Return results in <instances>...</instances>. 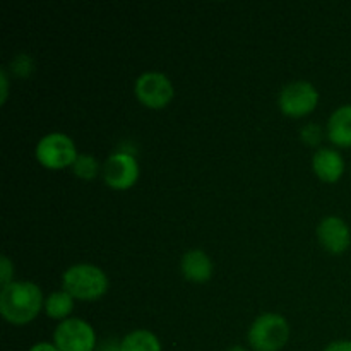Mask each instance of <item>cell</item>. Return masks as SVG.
I'll list each match as a JSON object with an SVG mask.
<instances>
[{
	"instance_id": "11",
	"label": "cell",
	"mask_w": 351,
	"mask_h": 351,
	"mask_svg": "<svg viewBox=\"0 0 351 351\" xmlns=\"http://www.w3.org/2000/svg\"><path fill=\"white\" fill-rule=\"evenodd\" d=\"M180 267L184 276L194 283H206L213 276V263L208 254L202 250H189L182 257Z\"/></svg>"
},
{
	"instance_id": "12",
	"label": "cell",
	"mask_w": 351,
	"mask_h": 351,
	"mask_svg": "<svg viewBox=\"0 0 351 351\" xmlns=\"http://www.w3.org/2000/svg\"><path fill=\"white\" fill-rule=\"evenodd\" d=\"M328 136L339 147H351V105H343L328 120Z\"/></svg>"
},
{
	"instance_id": "6",
	"label": "cell",
	"mask_w": 351,
	"mask_h": 351,
	"mask_svg": "<svg viewBox=\"0 0 351 351\" xmlns=\"http://www.w3.org/2000/svg\"><path fill=\"white\" fill-rule=\"evenodd\" d=\"M53 345L58 351H95V329L82 319H67L53 332Z\"/></svg>"
},
{
	"instance_id": "19",
	"label": "cell",
	"mask_w": 351,
	"mask_h": 351,
	"mask_svg": "<svg viewBox=\"0 0 351 351\" xmlns=\"http://www.w3.org/2000/svg\"><path fill=\"white\" fill-rule=\"evenodd\" d=\"M120 345H122V341H117V339H105V341L98 343V346H96L95 351H122L120 348Z\"/></svg>"
},
{
	"instance_id": "5",
	"label": "cell",
	"mask_w": 351,
	"mask_h": 351,
	"mask_svg": "<svg viewBox=\"0 0 351 351\" xmlns=\"http://www.w3.org/2000/svg\"><path fill=\"white\" fill-rule=\"evenodd\" d=\"M319 103V93L314 84L307 81H295L285 86L280 93L281 112L291 119H300L315 110Z\"/></svg>"
},
{
	"instance_id": "22",
	"label": "cell",
	"mask_w": 351,
	"mask_h": 351,
	"mask_svg": "<svg viewBox=\"0 0 351 351\" xmlns=\"http://www.w3.org/2000/svg\"><path fill=\"white\" fill-rule=\"evenodd\" d=\"M29 351H58V348L55 345H51V343H38Z\"/></svg>"
},
{
	"instance_id": "17",
	"label": "cell",
	"mask_w": 351,
	"mask_h": 351,
	"mask_svg": "<svg viewBox=\"0 0 351 351\" xmlns=\"http://www.w3.org/2000/svg\"><path fill=\"white\" fill-rule=\"evenodd\" d=\"M300 136L305 143L311 144V146H315V144L321 143V139H322L321 127L315 125V123H308V125H305L304 129H302Z\"/></svg>"
},
{
	"instance_id": "7",
	"label": "cell",
	"mask_w": 351,
	"mask_h": 351,
	"mask_svg": "<svg viewBox=\"0 0 351 351\" xmlns=\"http://www.w3.org/2000/svg\"><path fill=\"white\" fill-rule=\"evenodd\" d=\"M137 99L151 110L165 108L173 99V86L170 79L160 72H146L136 81Z\"/></svg>"
},
{
	"instance_id": "15",
	"label": "cell",
	"mask_w": 351,
	"mask_h": 351,
	"mask_svg": "<svg viewBox=\"0 0 351 351\" xmlns=\"http://www.w3.org/2000/svg\"><path fill=\"white\" fill-rule=\"evenodd\" d=\"M72 170H74V173L77 175L79 178L89 182L93 180V178H96L99 167L96 158L89 156V154H81V156H77L75 163L72 165Z\"/></svg>"
},
{
	"instance_id": "13",
	"label": "cell",
	"mask_w": 351,
	"mask_h": 351,
	"mask_svg": "<svg viewBox=\"0 0 351 351\" xmlns=\"http://www.w3.org/2000/svg\"><path fill=\"white\" fill-rule=\"evenodd\" d=\"M120 348L122 351H161V343L151 331L137 329L122 339Z\"/></svg>"
},
{
	"instance_id": "10",
	"label": "cell",
	"mask_w": 351,
	"mask_h": 351,
	"mask_svg": "<svg viewBox=\"0 0 351 351\" xmlns=\"http://www.w3.org/2000/svg\"><path fill=\"white\" fill-rule=\"evenodd\" d=\"M312 168L322 182L336 184L345 173V160L338 151L322 147L312 158Z\"/></svg>"
},
{
	"instance_id": "16",
	"label": "cell",
	"mask_w": 351,
	"mask_h": 351,
	"mask_svg": "<svg viewBox=\"0 0 351 351\" xmlns=\"http://www.w3.org/2000/svg\"><path fill=\"white\" fill-rule=\"evenodd\" d=\"M12 71L16 72L17 75H21V77H26V75H29L31 72H33L34 69V62L33 58L29 57V55L26 53H21L17 55L16 58L12 60Z\"/></svg>"
},
{
	"instance_id": "21",
	"label": "cell",
	"mask_w": 351,
	"mask_h": 351,
	"mask_svg": "<svg viewBox=\"0 0 351 351\" xmlns=\"http://www.w3.org/2000/svg\"><path fill=\"white\" fill-rule=\"evenodd\" d=\"M0 84H2V98H0V101L5 103L7 95H9V79H7L5 71L0 72Z\"/></svg>"
},
{
	"instance_id": "4",
	"label": "cell",
	"mask_w": 351,
	"mask_h": 351,
	"mask_svg": "<svg viewBox=\"0 0 351 351\" xmlns=\"http://www.w3.org/2000/svg\"><path fill=\"white\" fill-rule=\"evenodd\" d=\"M34 153L38 163L48 170H64L72 167L79 156L74 141L62 132H51L41 137Z\"/></svg>"
},
{
	"instance_id": "1",
	"label": "cell",
	"mask_w": 351,
	"mask_h": 351,
	"mask_svg": "<svg viewBox=\"0 0 351 351\" xmlns=\"http://www.w3.org/2000/svg\"><path fill=\"white\" fill-rule=\"evenodd\" d=\"M43 305L41 288L31 281H12L0 293V314L10 324L23 326L34 321Z\"/></svg>"
},
{
	"instance_id": "2",
	"label": "cell",
	"mask_w": 351,
	"mask_h": 351,
	"mask_svg": "<svg viewBox=\"0 0 351 351\" xmlns=\"http://www.w3.org/2000/svg\"><path fill=\"white\" fill-rule=\"evenodd\" d=\"M62 287L72 298L96 300L108 291V278L99 267L91 264H77L65 271Z\"/></svg>"
},
{
	"instance_id": "3",
	"label": "cell",
	"mask_w": 351,
	"mask_h": 351,
	"mask_svg": "<svg viewBox=\"0 0 351 351\" xmlns=\"http://www.w3.org/2000/svg\"><path fill=\"white\" fill-rule=\"evenodd\" d=\"M290 339V324L280 314L259 315L249 329V343L256 351H280Z\"/></svg>"
},
{
	"instance_id": "18",
	"label": "cell",
	"mask_w": 351,
	"mask_h": 351,
	"mask_svg": "<svg viewBox=\"0 0 351 351\" xmlns=\"http://www.w3.org/2000/svg\"><path fill=\"white\" fill-rule=\"evenodd\" d=\"M0 267H2V288L9 287L12 283V274H14V266L10 263V259L7 256H2L0 259Z\"/></svg>"
},
{
	"instance_id": "23",
	"label": "cell",
	"mask_w": 351,
	"mask_h": 351,
	"mask_svg": "<svg viewBox=\"0 0 351 351\" xmlns=\"http://www.w3.org/2000/svg\"><path fill=\"white\" fill-rule=\"evenodd\" d=\"M228 351H247V350L243 348V346H232Z\"/></svg>"
},
{
	"instance_id": "8",
	"label": "cell",
	"mask_w": 351,
	"mask_h": 351,
	"mask_svg": "<svg viewBox=\"0 0 351 351\" xmlns=\"http://www.w3.org/2000/svg\"><path fill=\"white\" fill-rule=\"evenodd\" d=\"M139 178V163L130 153H113L103 165V180L115 191H127Z\"/></svg>"
},
{
	"instance_id": "9",
	"label": "cell",
	"mask_w": 351,
	"mask_h": 351,
	"mask_svg": "<svg viewBox=\"0 0 351 351\" xmlns=\"http://www.w3.org/2000/svg\"><path fill=\"white\" fill-rule=\"evenodd\" d=\"M317 239L328 252L343 254L351 245L350 226L339 216H328L319 225Z\"/></svg>"
},
{
	"instance_id": "14",
	"label": "cell",
	"mask_w": 351,
	"mask_h": 351,
	"mask_svg": "<svg viewBox=\"0 0 351 351\" xmlns=\"http://www.w3.org/2000/svg\"><path fill=\"white\" fill-rule=\"evenodd\" d=\"M45 311L48 317L58 319V321H67L69 315L74 311V298L67 291H55L45 300Z\"/></svg>"
},
{
	"instance_id": "20",
	"label": "cell",
	"mask_w": 351,
	"mask_h": 351,
	"mask_svg": "<svg viewBox=\"0 0 351 351\" xmlns=\"http://www.w3.org/2000/svg\"><path fill=\"white\" fill-rule=\"evenodd\" d=\"M324 351H351V341L348 339H341V341H335L329 346H326Z\"/></svg>"
}]
</instances>
